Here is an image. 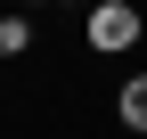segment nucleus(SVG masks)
<instances>
[{
	"label": "nucleus",
	"mask_w": 147,
	"mask_h": 139,
	"mask_svg": "<svg viewBox=\"0 0 147 139\" xmlns=\"http://www.w3.org/2000/svg\"><path fill=\"white\" fill-rule=\"evenodd\" d=\"M139 33H147V8H139V0H90V8H82V41L98 49V57L139 49Z\"/></svg>",
	"instance_id": "obj_1"
},
{
	"label": "nucleus",
	"mask_w": 147,
	"mask_h": 139,
	"mask_svg": "<svg viewBox=\"0 0 147 139\" xmlns=\"http://www.w3.org/2000/svg\"><path fill=\"white\" fill-rule=\"evenodd\" d=\"M115 115H123V131H147V74H131L115 90Z\"/></svg>",
	"instance_id": "obj_2"
},
{
	"label": "nucleus",
	"mask_w": 147,
	"mask_h": 139,
	"mask_svg": "<svg viewBox=\"0 0 147 139\" xmlns=\"http://www.w3.org/2000/svg\"><path fill=\"white\" fill-rule=\"evenodd\" d=\"M25 49H33V25L8 16V25H0V57H25Z\"/></svg>",
	"instance_id": "obj_3"
},
{
	"label": "nucleus",
	"mask_w": 147,
	"mask_h": 139,
	"mask_svg": "<svg viewBox=\"0 0 147 139\" xmlns=\"http://www.w3.org/2000/svg\"><path fill=\"white\" fill-rule=\"evenodd\" d=\"M65 8H82V0H65Z\"/></svg>",
	"instance_id": "obj_4"
}]
</instances>
